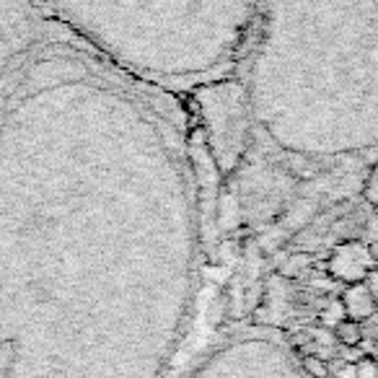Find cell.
Wrapping results in <instances>:
<instances>
[{
  "label": "cell",
  "mask_w": 378,
  "mask_h": 378,
  "mask_svg": "<svg viewBox=\"0 0 378 378\" xmlns=\"http://www.w3.org/2000/svg\"><path fill=\"white\" fill-rule=\"evenodd\" d=\"M355 365H357V378H378V360L373 355H363Z\"/></svg>",
  "instance_id": "52a82bcc"
},
{
  "label": "cell",
  "mask_w": 378,
  "mask_h": 378,
  "mask_svg": "<svg viewBox=\"0 0 378 378\" xmlns=\"http://www.w3.org/2000/svg\"><path fill=\"white\" fill-rule=\"evenodd\" d=\"M300 365H303V371L311 378H329V365L319 355H306L300 360Z\"/></svg>",
  "instance_id": "8992f818"
},
{
  "label": "cell",
  "mask_w": 378,
  "mask_h": 378,
  "mask_svg": "<svg viewBox=\"0 0 378 378\" xmlns=\"http://www.w3.org/2000/svg\"><path fill=\"white\" fill-rule=\"evenodd\" d=\"M335 340L342 347H347V350H357L360 345H363V327H360V321H352V319H345V321H340L335 327Z\"/></svg>",
  "instance_id": "3957f363"
},
{
  "label": "cell",
  "mask_w": 378,
  "mask_h": 378,
  "mask_svg": "<svg viewBox=\"0 0 378 378\" xmlns=\"http://www.w3.org/2000/svg\"><path fill=\"white\" fill-rule=\"evenodd\" d=\"M345 319H347V314H345V308H342V300H329L327 306H324V311H321V324H324V327L335 329L337 324Z\"/></svg>",
  "instance_id": "277c9868"
},
{
  "label": "cell",
  "mask_w": 378,
  "mask_h": 378,
  "mask_svg": "<svg viewBox=\"0 0 378 378\" xmlns=\"http://www.w3.org/2000/svg\"><path fill=\"white\" fill-rule=\"evenodd\" d=\"M363 197L368 200V205H371L373 210L378 213V166H373L371 172H368V177H365Z\"/></svg>",
  "instance_id": "5b68a950"
},
{
  "label": "cell",
  "mask_w": 378,
  "mask_h": 378,
  "mask_svg": "<svg viewBox=\"0 0 378 378\" xmlns=\"http://www.w3.org/2000/svg\"><path fill=\"white\" fill-rule=\"evenodd\" d=\"M378 267L373 251L360 241H345L340 243L329 259V275L340 280L342 285H355V283H365L368 272Z\"/></svg>",
  "instance_id": "6da1fadb"
},
{
  "label": "cell",
  "mask_w": 378,
  "mask_h": 378,
  "mask_svg": "<svg viewBox=\"0 0 378 378\" xmlns=\"http://www.w3.org/2000/svg\"><path fill=\"white\" fill-rule=\"evenodd\" d=\"M360 327H363V337H365V340H376V342H378V311L371 316V319H365Z\"/></svg>",
  "instance_id": "ba28073f"
},
{
  "label": "cell",
  "mask_w": 378,
  "mask_h": 378,
  "mask_svg": "<svg viewBox=\"0 0 378 378\" xmlns=\"http://www.w3.org/2000/svg\"><path fill=\"white\" fill-rule=\"evenodd\" d=\"M337 378H357V365L355 363H345L340 371H337Z\"/></svg>",
  "instance_id": "30bf717a"
},
{
  "label": "cell",
  "mask_w": 378,
  "mask_h": 378,
  "mask_svg": "<svg viewBox=\"0 0 378 378\" xmlns=\"http://www.w3.org/2000/svg\"><path fill=\"white\" fill-rule=\"evenodd\" d=\"M365 285H368V290H371L373 300H376V306H378V267H373V270L368 272V278H365Z\"/></svg>",
  "instance_id": "9c48e42d"
},
{
  "label": "cell",
  "mask_w": 378,
  "mask_h": 378,
  "mask_svg": "<svg viewBox=\"0 0 378 378\" xmlns=\"http://www.w3.org/2000/svg\"><path fill=\"white\" fill-rule=\"evenodd\" d=\"M340 300H342V308H345V314H347V319L360 321V324H363L365 319H371V316L378 311L376 300H373L371 290H368V285H365V283L345 285Z\"/></svg>",
  "instance_id": "7a4b0ae2"
}]
</instances>
